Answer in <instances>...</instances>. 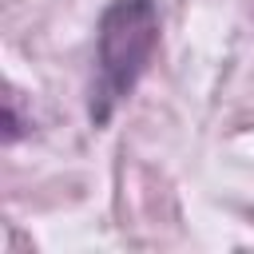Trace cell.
<instances>
[{"label":"cell","instance_id":"1","mask_svg":"<svg viewBox=\"0 0 254 254\" xmlns=\"http://www.w3.org/2000/svg\"><path fill=\"white\" fill-rule=\"evenodd\" d=\"M159 48V4L155 0H111L95 32V83L91 123H107L111 111L135 91Z\"/></svg>","mask_w":254,"mask_h":254}]
</instances>
